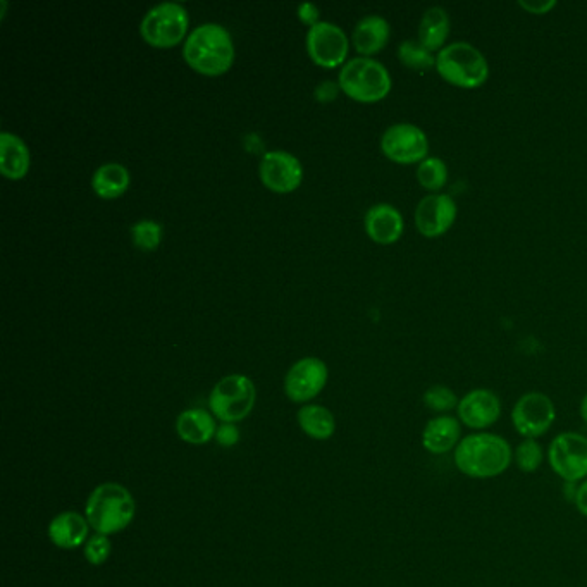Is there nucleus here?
<instances>
[{
    "label": "nucleus",
    "instance_id": "nucleus-8",
    "mask_svg": "<svg viewBox=\"0 0 587 587\" xmlns=\"http://www.w3.org/2000/svg\"><path fill=\"white\" fill-rule=\"evenodd\" d=\"M546 460L553 474L569 484H581L587 479V438L581 433L563 431L551 439Z\"/></svg>",
    "mask_w": 587,
    "mask_h": 587
},
{
    "label": "nucleus",
    "instance_id": "nucleus-4",
    "mask_svg": "<svg viewBox=\"0 0 587 587\" xmlns=\"http://www.w3.org/2000/svg\"><path fill=\"white\" fill-rule=\"evenodd\" d=\"M436 73L452 87L477 90L488 83L491 69L476 45L452 42L436 54Z\"/></svg>",
    "mask_w": 587,
    "mask_h": 587
},
{
    "label": "nucleus",
    "instance_id": "nucleus-6",
    "mask_svg": "<svg viewBox=\"0 0 587 587\" xmlns=\"http://www.w3.org/2000/svg\"><path fill=\"white\" fill-rule=\"evenodd\" d=\"M255 391L254 383L243 374H229L217 381L209 395V408L217 421L223 424H236L247 419L254 410Z\"/></svg>",
    "mask_w": 587,
    "mask_h": 587
},
{
    "label": "nucleus",
    "instance_id": "nucleus-27",
    "mask_svg": "<svg viewBox=\"0 0 587 587\" xmlns=\"http://www.w3.org/2000/svg\"><path fill=\"white\" fill-rule=\"evenodd\" d=\"M546 460L544 446L539 439H522L517 448H513V464L524 474H536Z\"/></svg>",
    "mask_w": 587,
    "mask_h": 587
},
{
    "label": "nucleus",
    "instance_id": "nucleus-29",
    "mask_svg": "<svg viewBox=\"0 0 587 587\" xmlns=\"http://www.w3.org/2000/svg\"><path fill=\"white\" fill-rule=\"evenodd\" d=\"M162 238V226L152 219H142L131 226V240L133 245L142 250H155L159 247Z\"/></svg>",
    "mask_w": 587,
    "mask_h": 587
},
{
    "label": "nucleus",
    "instance_id": "nucleus-14",
    "mask_svg": "<svg viewBox=\"0 0 587 587\" xmlns=\"http://www.w3.org/2000/svg\"><path fill=\"white\" fill-rule=\"evenodd\" d=\"M328 365L317 357H305L286 372L285 393L291 402L305 403L316 398L328 383Z\"/></svg>",
    "mask_w": 587,
    "mask_h": 587
},
{
    "label": "nucleus",
    "instance_id": "nucleus-34",
    "mask_svg": "<svg viewBox=\"0 0 587 587\" xmlns=\"http://www.w3.org/2000/svg\"><path fill=\"white\" fill-rule=\"evenodd\" d=\"M574 503L577 512L581 513L582 517H586L587 519V479L577 486Z\"/></svg>",
    "mask_w": 587,
    "mask_h": 587
},
{
    "label": "nucleus",
    "instance_id": "nucleus-3",
    "mask_svg": "<svg viewBox=\"0 0 587 587\" xmlns=\"http://www.w3.org/2000/svg\"><path fill=\"white\" fill-rule=\"evenodd\" d=\"M135 515V498L123 484L104 482L88 496L85 517L95 534H119L130 526Z\"/></svg>",
    "mask_w": 587,
    "mask_h": 587
},
{
    "label": "nucleus",
    "instance_id": "nucleus-19",
    "mask_svg": "<svg viewBox=\"0 0 587 587\" xmlns=\"http://www.w3.org/2000/svg\"><path fill=\"white\" fill-rule=\"evenodd\" d=\"M391 25L381 14H367L355 25L352 42L362 57H371L388 45Z\"/></svg>",
    "mask_w": 587,
    "mask_h": 587
},
{
    "label": "nucleus",
    "instance_id": "nucleus-25",
    "mask_svg": "<svg viewBox=\"0 0 587 587\" xmlns=\"http://www.w3.org/2000/svg\"><path fill=\"white\" fill-rule=\"evenodd\" d=\"M398 59L415 73H429L436 69V54L427 50L417 38H408L398 45Z\"/></svg>",
    "mask_w": 587,
    "mask_h": 587
},
{
    "label": "nucleus",
    "instance_id": "nucleus-26",
    "mask_svg": "<svg viewBox=\"0 0 587 587\" xmlns=\"http://www.w3.org/2000/svg\"><path fill=\"white\" fill-rule=\"evenodd\" d=\"M419 185L429 193H441V190L448 185V164L441 157H427L421 164H417L415 171Z\"/></svg>",
    "mask_w": 587,
    "mask_h": 587
},
{
    "label": "nucleus",
    "instance_id": "nucleus-5",
    "mask_svg": "<svg viewBox=\"0 0 587 587\" xmlns=\"http://www.w3.org/2000/svg\"><path fill=\"white\" fill-rule=\"evenodd\" d=\"M338 85L341 92L364 104L386 99L393 88L390 71L374 57H353L340 69Z\"/></svg>",
    "mask_w": 587,
    "mask_h": 587
},
{
    "label": "nucleus",
    "instance_id": "nucleus-1",
    "mask_svg": "<svg viewBox=\"0 0 587 587\" xmlns=\"http://www.w3.org/2000/svg\"><path fill=\"white\" fill-rule=\"evenodd\" d=\"M453 464L462 476L489 481L503 476L513 464V448L500 434L470 433L453 452Z\"/></svg>",
    "mask_w": 587,
    "mask_h": 587
},
{
    "label": "nucleus",
    "instance_id": "nucleus-17",
    "mask_svg": "<svg viewBox=\"0 0 587 587\" xmlns=\"http://www.w3.org/2000/svg\"><path fill=\"white\" fill-rule=\"evenodd\" d=\"M365 233L379 245H391L400 240L405 231L402 212L391 204H374L365 212Z\"/></svg>",
    "mask_w": 587,
    "mask_h": 587
},
{
    "label": "nucleus",
    "instance_id": "nucleus-35",
    "mask_svg": "<svg viewBox=\"0 0 587 587\" xmlns=\"http://www.w3.org/2000/svg\"><path fill=\"white\" fill-rule=\"evenodd\" d=\"M340 85H334L333 81H322L321 85L316 88L317 99L333 100L338 93Z\"/></svg>",
    "mask_w": 587,
    "mask_h": 587
},
{
    "label": "nucleus",
    "instance_id": "nucleus-33",
    "mask_svg": "<svg viewBox=\"0 0 587 587\" xmlns=\"http://www.w3.org/2000/svg\"><path fill=\"white\" fill-rule=\"evenodd\" d=\"M298 18L302 19L303 23L307 25H316L317 18H319V7L312 2H303L298 6Z\"/></svg>",
    "mask_w": 587,
    "mask_h": 587
},
{
    "label": "nucleus",
    "instance_id": "nucleus-16",
    "mask_svg": "<svg viewBox=\"0 0 587 587\" xmlns=\"http://www.w3.org/2000/svg\"><path fill=\"white\" fill-rule=\"evenodd\" d=\"M462 422L457 415H434L433 419L426 422L422 429L421 445L429 455L443 457L455 452L458 443L462 441Z\"/></svg>",
    "mask_w": 587,
    "mask_h": 587
},
{
    "label": "nucleus",
    "instance_id": "nucleus-36",
    "mask_svg": "<svg viewBox=\"0 0 587 587\" xmlns=\"http://www.w3.org/2000/svg\"><path fill=\"white\" fill-rule=\"evenodd\" d=\"M579 415H581L582 422L587 426V393L582 396L581 405H579Z\"/></svg>",
    "mask_w": 587,
    "mask_h": 587
},
{
    "label": "nucleus",
    "instance_id": "nucleus-21",
    "mask_svg": "<svg viewBox=\"0 0 587 587\" xmlns=\"http://www.w3.org/2000/svg\"><path fill=\"white\" fill-rule=\"evenodd\" d=\"M452 30L450 14L446 9L439 6L429 7L426 13L422 14L417 40L433 54H438L448 45V37Z\"/></svg>",
    "mask_w": 587,
    "mask_h": 587
},
{
    "label": "nucleus",
    "instance_id": "nucleus-24",
    "mask_svg": "<svg viewBox=\"0 0 587 587\" xmlns=\"http://www.w3.org/2000/svg\"><path fill=\"white\" fill-rule=\"evenodd\" d=\"M297 421L303 433L316 441H326L336 433L333 412L322 405H303L298 410Z\"/></svg>",
    "mask_w": 587,
    "mask_h": 587
},
{
    "label": "nucleus",
    "instance_id": "nucleus-31",
    "mask_svg": "<svg viewBox=\"0 0 587 587\" xmlns=\"http://www.w3.org/2000/svg\"><path fill=\"white\" fill-rule=\"evenodd\" d=\"M517 6L532 16H546L558 6L557 0H519Z\"/></svg>",
    "mask_w": 587,
    "mask_h": 587
},
{
    "label": "nucleus",
    "instance_id": "nucleus-28",
    "mask_svg": "<svg viewBox=\"0 0 587 587\" xmlns=\"http://www.w3.org/2000/svg\"><path fill=\"white\" fill-rule=\"evenodd\" d=\"M458 402L460 398L457 393L446 384H433L422 395V403L426 405L427 410H431L436 415L457 412Z\"/></svg>",
    "mask_w": 587,
    "mask_h": 587
},
{
    "label": "nucleus",
    "instance_id": "nucleus-2",
    "mask_svg": "<svg viewBox=\"0 0 587 587\" xmlns=\"http://www.w3.org/2000/svg\"><path fill=\"white\" fill-rule=\"evenodd\" d=\"M183 56L202 75H223L235 61V44L223 25L204 23L186 37Z\"/></svg>",
    "mask_w": 587,
    "mask_h": 587
},
{
    "label": "nucleus",
    "instance_id": "nucleus-22",
    "mask_svg": "<svg viewBox=\"0 0 587 587\" xmlns=\"http://www.w3.org/2000/svg\"><path fill=\"white\" fill-rule=\"evenodd\" d=\"M30 169V149L14 133H0V171L9 180H21Z\"/></svg>",
    "mask_w": 587,
    "mask_h": 587
},
{
    "label": "nucleus",
    "instance_id": "nucleus-30",
    "mask_svg": "<svg viewBox=\"0 0 587 587\" xmlns=\"http://www.w3.org/2000/svg\"><path fill=\"white\" fill-rule=\"evenodd\" d=\"M111 551V539H109V536H104V534H93L92 538H88L85 548H83L87 562L90 565H95V567L104 565L111 557Z\"/></svg>",
    "mask_w": 587,
    "mask_h": 587
},
{
    "label": "nucleus",
    "instance_id": "nucleus-7",
    "mask_svg": "<svg viewBox=\"0 0 587 587\" xmlns=\"http://www.w3.org/2000/svg\"><path fill=\"white\" fill-rule=\"evenodd\" d=\"M188 30V11L180 2H159L143 16L140 33L154 47H173Z\"/></svg>",
    "mask_w": 587,
    "mask_h": 587
},
{
    "label": "nucleus",
    "instance_id": "nucleus-20",
    "mask_svg": "<svg viewBox=\"0 0 587 587\" xmlns=\"http://www.w3.org/2000/svg\"><path fill=\"white\" fill-rule=\"evenodd\" d=\"M176 434L188 445H207L216 439V417L205 408H188L176 419Z\"/></svg>",
    "mask_w": 587,
    "mask_h": 587
},
{
    "label": "nucleus",
    "instance_id": "nucleus-12",
    "mask_svg": "<svg viewBox=\"0 0 587 587\" xmlns=\"http://www.w3.org/2000/svg\"><path fill=\"white\" fill-rule=\"evenodd\" d=\"M457 419L474 433H484L495 426L503 414V403L495 391L476 388L465 393L457 407Z\"/></svg>",
    "mask_w": 587,
    "mask_h": 587
},
{
    "label": "nucleus",
    "instance_id": "nucleus-11",
    "mask_svg": "<svg viewBox=\"0 0 587 587\" xmlns=\"http://www.w3.org/2000/svg\"><path fill=\"white\" fill-rule=\"evenodd\" d=\"M458 205L448 193H427L415 207L414 223L427 240L445 236L457 221Z\"/></svg>",
    "mask_w": 587,
    "mask_h": 587
},
{
    "label": "nucleus",
    "instance_id": "nucleus-18",
    "mask_svg": "<svg viewBox=\"0 0 587 587\" xmlns=\"http://www.w3.org/2000/svg\"><path fill=\"white\" fill-rule=\"evenodd\" d=\"M90 524L87 517L80 512H62L50 520L49 534L50 543L61 550H78L88 541Z\"/></svg>",
    "mask_w": 587,
    "mask_h": 587
},
{
    "label": "nucleus",
    "instance_id": "nucleus-10",
    "mask_svg": "<svg viewBox=\"0 0 587 587\" xmlns=\"http://www.w3.org/2000/svg\"><path fill=\"white\" fill-rule=\"evenodd\" d=\"M381 150L396 164H421L429 157V138L417 124L395 123L381 136Z\"/></svg>",
    "mask_w": 587,
    "mask_h": 587
},
{
    "label": "nucleus",
    "instance_id": "nucleus-23",
    "mask_svg": "<svg viewBox=\"0 0 587 587\" xmlns=\"http://www.w3.org/2000/svg\"><path fill=\"white\" fill-rule=\"evenodd\" d=\"M130 186V171L119 162H106L92 176L93 192L102 198H118Z\"/></svg>",
    "mask_w": 587,
    "mask_h": 587
},
{
    "label": "nucleus",
    "instance_id": "nucleus-9",
    "mask_svg": "<svg viewBox=\"0 0 587 587\" xmlns=\"http://www.w3.org/2000/svg\"><path fill=\"white\" fill-rule=\"evenodd\" d=\"M515 433L522 439H539L551 431L557 421V407L550 396L541 391H529L520 396L510 412Z\"/></svg>",
    "mask_w": 587,
    "mask_h": 587
},
{
    "label": "nucleus",
    "instance_id": "nucleus-32",
    "mask_svg": "<svg viewBox=\"0 0 587 587\" xmlns=\"http://www.w3.org/2000/svg\"><path fill=\"white\" fill-rule=\"evenodd\" d=\"M216 441L221 446H235L240 441V429L235 424H223L217 427Z\"/></svg>",
    "mask_w": 587,
    "mask_h": 587
},
{
    "label": "nucleus",
    "instance_id": "nucleus-15",
    "mask_svg": "<svg viewBox=\"0 0 587 587\" xmlns=\"http://www.w3.org/2000/svg\"><path fill=\"white\" fill-rule=\"evenodd\" d=\"M262 183L274 192L288 193L302 183V162L286 150H271L259 164Z\"/></svg>",
    "mask_w": 587,
    "mask_h": 587
},
{
    "label": "nucleus",
    "instance_id": "nucleus-13",
    "mask_svg": "<svg viewBox=\"0 0 587 587\" xmlns=\"http://www.w3.org/2000/svg\"><path fill=\"white\" fill-rule=\"evenodd\" d=\"M350 49L347 33L331 21H317L307 31V50L312 61L324 68H336L345 62Z\"/></svg>",
    "mask_w": 587,
    "mask_h": 587
}]
</instances>
